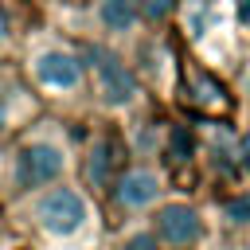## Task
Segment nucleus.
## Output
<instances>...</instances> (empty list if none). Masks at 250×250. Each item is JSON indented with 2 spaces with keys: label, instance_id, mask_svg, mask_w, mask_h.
I'll return each instance as SVG.
<instances>
[{
  "label": "nucleus",
  "instance_id": "obj_5",
  "mask_svg": "<svg viewBox=\"0 0 250 250\" xmlns=\"http://www.w3.org/2000/svg\"><path fill=\"white\" fill-rule=\"evenodd\" d=\"M74 12H82L86 31L74 39H98V43H129L141 35V8L137 0H86V4H70Z\"/></svg>",
  "mask_w": 250,
  "mask_h": 250
},
{
  "label": "nucleus",
  "instance_id": "obj_12",
  "mask_svg": "<svg viewBox=\"0 0 250 250\" xmlns=\"http://www.w3.org/2000/svg\"><path fill=\"white\" fill-rule=\"evenodd\" d=\"M0 199H16V164H12V141H0Z\"/></svg>",
  "mask_w": 250,
  "mask_h": 250
},
{
  "label": "nucleus",
  "instance_id": "obj_4",
  "mask_svg": "<svg viewBox=\"0 0 250 250\" xmlns=\"http://www.w3.org/2000/svg\"><path fill=\"white\" fill-rule=\"evenodd\" d=\"M16 199H20V215L35 230H43L51 238H74L94 219L90 199L74 184H62V180L59 184H47V188H35V191H23Z\"/></svg>",
  "mask_w": 250,
  "mask_h": 250
},
{
  "label": "nucleus",
  "instance_id": "obj_7",
  "mask_svg": "<svg viewBox=\"0 0 250 250\" xmlns=\"http://www.w3.org/2000/svg\"><path fill=\"white\" fill-rule=\"evenodd\" d=\"M125 156H129V145H125V133H117L113 125H102L94 129L86 152H82V180L94 188V191H109V184L117 180V172L125 168Z\"/></svg>",
  "mask_w": 250,
  "mask_h": 250
},
{
  "label": "nucleus",
  "instance_id": "obj_9",
  "mask_svg": "<svg viewBox=\"0 0 250 250\" xmlns=\"http://www.w3.org/2000/svg\"><path fill=\"white\" fill-rule=\"evenodd\" d=\"M39 98H35V90L23 82V74L16 70V66H0V141L8 137V133H16V129H23L27 121H35L39 117Z\"/></svg>",
  "mask_w": 250,
  "mask_h": 250
},
{
  "label": "nucleus",
  "instance_id": "obj_14",
  "mask_svg": "<svg viewBox=\"0 0 250 250\" xmlns=\"http://www.w3.org/2000/svg\"><path fill=\"white\" fill-rule=\"evenodd\" d=\"M223 215H227L234 227H246V223H250V195H238V199H230V203L223 207Z\"/></svg>",
  "mask_w": 250,
  "mask_h": 250
},
{
  "label": "nucleus",
  "instance_id": "obj_11",
  "mask_svg": "<svg viewBox=\"0 0 250 250\" xmlns=\"http://www.w3.org/2000/svg\"><path fill=\"white\" fill-rule=\"evenodd\" d=\"M20 39H23V31H20V23L12 20L8 0H0V66H4V62H16V55H20Z\"/></svg>",
  "mask_w": 250,
  "mask_h": 250
},
{
  "label": "nucleus",
  "instance_id": "obj_1",
  "mask_svg": "<svg viewBox=\"0 0 250 250\" xmlns=\"http://www.w3.org/2000/svg\"><path fill=\"white\" fill-rule=\"evenodd\" d=\"M16 70L35 90L39 102H66V105L90 102V74H86L82 43L66 31H55V27L23 31Z\"/></svg>",
  "mask_w": 250,
  "mask_h": 250
},
{
  "label": "nucleus",
  "instance_id": "obj_6",
  "mask_svg": "<svg viewBox=\"0 0 250 250\" xmlns=\"http://www.w3.org/2000/svg\"><path fill=\"white\" fill-rule=\"evenodd\" d=\"M168 191V180L164 172H156L152 164H125L117 172V180L109 184V203L121 211V215H137V211H148L164 199Z\"/></svg>",
  "mask_w": 250,
  "mask_h": 250
},
{
  "label": "nucleus",
  "instance_id": "obj_2",
  "mask_svg": "<svg viewBox=\"0 0 250 250\" xmlns=\"http://www.w3.org/2000/svg\"><path fill=\"white\" fill-rule=\"evenodd\" d=\"M70 141L62 121L35 117L12 137V164H16V195L59 184L70 172Z\"/></svg>",
  "mask_w": 250,
  "mask_h": 250
},
{
  "label": "nucleus",
  "instance_id": "obj_15",
  "mask_svg": "<svg viewBox=\"0 0 250 250\" xmlns=\"http://www.w3.org/2000/svg\"><path fill=\"white\" fill-rule=\"evenodd\" d=\"M62 4H86V0H62Z\"/></svg>",
  "mask_w": 250,
  "mask_h": 250
},
{
  "label": "nucleus",
  "instance_id": "obj_10",
  "mask_svg": "<svg viewBox=\"0 0 250 250\" xmlns=\"http://www.w3.org/2000/svg\"><path fill=\"white\" fill-rule=\"evenodd\" d=\"M180 4H184V0H137L141 23H145L148 31H164V27L180 16Z\"/></svg>",
  "mask_w": 250,
  "mask_h": 250
},
{
  "label": "nucleus",
  "instance_id": "obj_13",
  "mask_svg": "<svg viewBox=\"0 0 250 250\" xmlns=\"http://www.w3.org/2000/svg\"><path fill=\"white\" fill-rule=\"evenodd\" d=\"M121 250H164L160 242H156V234H152V227H145V230H133L125 242H121Z\"/></svg>",
  "mask_w": 250,
  "mask_h": 250
},
{
  "label": "nucleus",
  "instance_id": "obj_3",
  "mask_svg": "<svg viewBox=\"0 0 250 250\" xmlns=\"http://www.w3.org/2000/svg\"><path fill=\"white\" fill-rule=\"evenodd\" d=\"M82 55H86V74H90V102L105 113H137L148 102V86L141 82V74L133 70V62L125 59L121 47L113 43H98V39H78Z\"/></svg>",
  "mask_w": 250,
  "mask_h": 250
},
{
  "label": "nucleus",
  "instance_id": "obj_8",
  "mask_svg": "<svg viewBox=\"0 0 250 250\" xmlns=\"http://www.w3.org/2000/svg\"><path fill=\"white\" fill-rule=\"evenodd\" d=\"M152 234L160 246L168 250H191L199 238H203V215L191 207V203H156L152 211Z\"/></svg>",
  "mask_w": 250,
  "mask_h": 250
}]
</instances>
